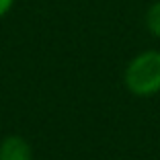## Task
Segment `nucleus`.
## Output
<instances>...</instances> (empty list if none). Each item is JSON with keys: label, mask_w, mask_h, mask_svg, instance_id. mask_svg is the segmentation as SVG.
<instances>
[{"label": "nucleus", "mask_w": 160, "mask_h": 160, "mask_svg": "<svg viewBox=\"0 0 160 160\" xmlns=\"http://www.w3.org/2000/svg\"><path fill=\"white\" fill-rule=\"evenodd\" d=\"M123 86L138 99L160 92V49H144L125 64Z\"/></svg>", "instance_id": "1"}, {"label": "nucleus", "mask_w": 160, "mask_h": 160, "mask_svg": "<svg viewBox=\"0 0 160 160\" xmlns=\"http://www.w3.org/2000/svg\"><path fill=\"white\" fill-rule=\"evenodd\" d=\"M0 160H33V148L27 138L10 133L0 140Z\"/></svg>", "instance_id": "2"}, {"label": "nucleus", "mask_w": 160, "mask_h": 160, "mask_svg": "<svg viewBox=\"0 0 160 160\" xmlns=\"http://www.w3.org/2000/svg\"><path fill=\"white\" fill-rule=\"evenodd\" d=\"M144 23L146 29L152 37L160 39V0H154L150 6H148L146 14H144Z\"/></svg>", "instance_id": "3"}, {"label": "nucleus", "mask_w": 160, "mask_h": 160, "mask_svg": "<svg viewBox=\"0 0 160 160\" xmlns=\"http://www.w3.org/2000/svg\"><path fill=\"white\" fill-rule=\"evenodd\" d=\"M14 2H17V0H0V19H4L6 14L12 10Z\"/></svg>", "instance_id": "4"}]
</instances>
